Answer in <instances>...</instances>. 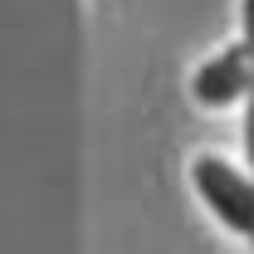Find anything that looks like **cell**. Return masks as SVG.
Wrapping results in <instances>:
<instances>
[{
    "instance_id": "7a4b0ae2",
    "label": "cell",
    "mask_w": 254,
    "mask_h": 254,
    "mask_svg": "<svg viewBox=\"0 0 254 254\" xmlns=\"http://www.w3.org/2000/svg\"><path fill=\"white\" fill-rule=\"evenodd\" d=\"M190 103L205 108V113H230V108H245L254 93V39H230L220 54L200 59L190 68Z\"/></svg>"
},
{
    "instance_id": "3957f363",
    "label": "cell",
    "mask_w": 254,
    "mask_h": 254,
    "mask_svg": "<svg viewBox=\"0 0 254 254\" xmlns=\"http://www.w3.org/2000/svg\"><path fill=\"white\" fill-rule=\"evenodd\" d=\"M245 157H250V166H254V93H250V103H245Z\"/></svg>"
},
{
    "instance_id": "6da1fadb",
    "label": "cell",
    "mask_w": 254,
    "mask_h": 254,
    "mask_svg": "<svg viewBox=\"0 0 254 254\" xmlns=\"http://www.w3.org/2000/svg\"><path fill=\"white\" fill-rule=\"evenodd\" d=\"M195 200L215 215V220L254 250V171H245L240 161L220 157V152H195L186 166Z\"/></svg>"
}]
</instances>
